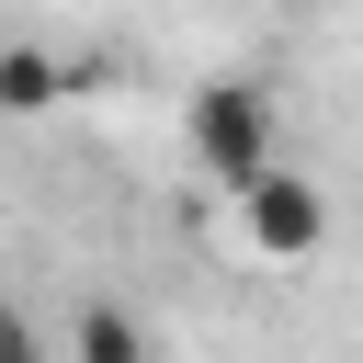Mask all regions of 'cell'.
Masks as SVG:
<instances>
[{
	"label": "cell",
	"mask_w": 363,
	"mask_h": 363,
	"mask_svg": "<svg viewBox=\"0 0 363 363\" xmlns=\"http://www.w3.org/2000/svg\"><path fill=\"white\" fill-rule=\"evenodd\" d=\"M182 136H193V159H204V182H261L284 147H272V91L261 79H204L193 91V113H182Z\"/></svg>",
	"instance_id": "6da1fadb"
},
{
	"label": "cell",
	"mask_w": 363,
	"mask_h": 363,
	"mask_svg": "<svg viewBox=\"0 0 363 363\" xmlns=\"http://www.w3.org/2000/svg\"><path fill=\"white\" fill-rule=\"evenodd\" d=\"M238 238L261 250V261H318V238H329V193L306 182V170H261V182H238Z\"/></svg>",
	"instance_id": "7a4b0ae2"
},
{
	"label": "cell",
	"mask_w": 363,
	"mask_h": 363,
	"mask_svg": "<svg viewBox=\"0 0 363 363\" xmlns=\"http://www.w3.org/2000/svg\"><path fill=\"white\" fill-rule=\"evenodd\" d=\"M68 363H147V329H136L113 295H79V306H68Z\"/></svg>",
	"instance_id": "3957f363"
},
{
	"label": "cell",
	"mask_w": 363,
	"mask_h": 363,
	"mask_svg": "<svg viewBox=\"0 0 363 363\" xmlns=\"http://www.w3.org/2000/svg\"><path fill=\"white\" fill-rule=\"evenodd\" d=\"M68 102V68L45 45H0V113H57Z\"/></svg>",
	"instance_id": "277c9868"
},
{
	"label": "cell",
	"mask_w": 363,
	"mask_h": 363,
	"mask_svg": "<svg viewBox=\"0 0 363 363\" xmlns=\"http://www.w3.org/2000/svg\"><path fill=\"white\" fill-rule=\"evenodd\" d=\"M0 363H45V352H34V329H23V306H0Z\"/></svg>",
	"instance_id": "5b68a950"
}]
</instances>
